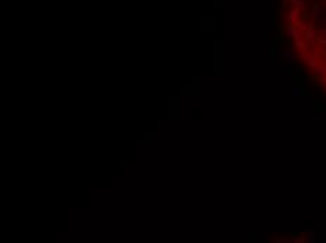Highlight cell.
<instances>
[{
	"label": "cell",
	"instance_id": "obj_4",
	"mask_svg": "<svg viewBox=\"0 0 326 243\" xmlns=\"http://www.w3.org/2000/svg\"><path fill=\"white\" fill-rule=\"evenodd\" d=\"M285 34L288 37H292V38H299V30H295V28H292V27L287 28Z\"/></svg>",
	"mask_w": 326,
	"mask_h": 243
},
{
	"label": "cell",
	"instance_id": "obj_1",
	"mask_svg": "<svg viewBox=\"0 0 326 243\" xmlns=\"http://www.w3.org/2000/svg\"><path fill=\"white\" fill-rule=\"evenodd\" d=\"M291 96L294 98H299V97H305L306 94L304 93V90L299 87L298 85H292V91H291Z\"/></svg>",
	"mask_w": 326,
	"mask_h": 243
},
{
	"label": "cell",
	"instance_id": "obj_5",
	"mask_svg": "<svg viewBox=\"0 0 326 243\" xmlns=\"http://www.w3.org/2000/svg\"><path fill=\"white\" fill-rule=\"evenodd\" d=\"M298 16H299V8H295V10H292V11L288 14L289 23H295V21H297V18H298Z\"/></svg>",
	"mask_w": 326,
	"mask_h": 243
},
{
	"label": "cell",
	"instance_id": "obj_14",
	"mask_svg": "<svg viewBox=\"0 0 326 243\" xmlns=\"http://www.w3.org/2000/svg\"><path fill=\"white\" fill-rule=\"evenodd\" d=\"M325 69H326V63H325Z\"/></svg>",
	"mask_w": 326,
	"mask_h": 243
},
{
	"label": "cell",
	"instance_id": "obj_3",
	"mask_svg": "<svg viewBox=\"0 0 326 243\" xmlns=\"http://www.w3.org/2000/svg\"><path fill=\"white\" fill-rule=\"evenodd\" d=\"M281 56H283V59H284V61L289 62V61H297L298 55H297V53H294V52H291V51H287V52H283L281 53Z\"/></svg>",
	"mask_w": 326,
	"mask_h": 243
},
{
	"label": "cell",
	"instance_id": "obj_6",
	"mask_svg": "<svg viewBox=\"0 0 326 243\" xmlns=\"http://www.w3.org/2000/svg\"><path fill=\"white\" fill-rule=\"evenodd\" d=\"M325 66H322V65H316V66H314V73L315 75H318V76H321V75H323L325 73Z\"/></svg>",
	"mask_w": 326,
	"mask_h": 243
},
{
	"label": "cell",
	"instance_id": "obj_7",
	"mask_svg": "<svg viewBox=\"0 0 326 243\" xmlns=\"http://www.w3.org/2000/svg\"><path fill=\"white\" fill-rule=\"evenodd\" d=\"M312 11H314V18H315V20H319V17H321V13H322V8L319 7V6H315Z\"/></svg>",
	"mask_w": 326,
	"mask_h": 243
},
{
	"label": "cell",
	"instance_id": "obj_2",
	"mask_svg": "<svg viewBox=\"0 0 326 243\" xmlns=\"http://www.w3.org/2000/svg\"><path fill=\"white\" fill-rule=\"evenodd\" d=\"M318 55L316 53H309L308 56H306V63L311 66V68H314V66L318 65Z\"/></svg>",
	"mask_w": 326,
	"mask_h": 243
},
{
	"label": "cell",
	"instance_id": "obj_10",
	"mask_svg": "<svg viewBox=\"0 0 326 243\" xmlns=\"http://www.w3.org/2000/svg\"><path fill=\"white\" fill-rule=\"evenodd\" d=\"M295 45H297V48L301 49V51L305 49V44H304V41H301V38H295Z\"/></svg>",
	"mask_w": 326,
	"mask_h": 243
},
{
	"label": "cell",
	"instance_id": "obj_11",
	"mask_svg": "<svg viewBox=\"0 0 326 243\" xmlns=\"http://www.w3.org/2000/svg\"><path fill=\"white\" fill-rule=\"evenodd\" d=\"M319 42L322 45H326V31H322L321 35H319Z\"/></svg>",
	"mask_w": 326,
	"mask_h": 243
},
{
	"label": "cell",
	"instance_id": "obj_12",
	"mask_svg": "<svg viewBox=\"0 0 326 243\" xmlns=\"http://www.w3.org/2000/svg\"><path fill=\"white\" fill-rule=\"evenodd\" d=\"M269 51H270V53H271V55H274V53H276V51H277V48H276V45H270V48H269Z\"/></svg>",
	"mask_w": 326,
	"mask_h": 243
},
{
	"label": "cell",
	"instance_id": "obj_8",
	"mask_svg": "<svg viewBox=\"0 0 326 243\" xmlns=\"http://www.w3.org/2000/svg\"><path fill=\"white\" fill-rule=\"evenodd\" d=\"M315 35H316V34H315V31L314 30H308V31H306V41H314L315 40Z\"/></svg>",
	"mask_w": 326,
	"mask_h": 243
},
{
	"label": "cell",
	"instance_id": "obj_9",
	"mask_svg": "<svg viewBox=\"0 0 326 243\" xmlns=\"http://www.w3.org/2000/svg\"><path fill=\"white\" fill-rule=\"evenodd\" d=\"M308 240H309V242H312V243L315 242V229H314V228L308 229Z\"/></svg>",
	"mask_w": 326,
	"mask_h": 243
},
{
	"label": "cell",
	"instance_id": "obj_13",
	"mask_svg": "<svg viewBox=\"0 0 326 243\" xmlns=\"http://www.w3.org/2000/svg\"><path fill=\"white\" fill-rule=\"evenodd\" d=\"M325 89H326V83H325Z\"/></svg>",
	"mask_w": 326,
	"mask_h": 243
}]
</instances>
